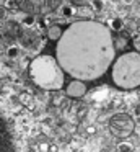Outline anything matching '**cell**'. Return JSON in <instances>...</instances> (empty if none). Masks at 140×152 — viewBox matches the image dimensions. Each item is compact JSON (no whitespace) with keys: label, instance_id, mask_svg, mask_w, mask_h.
Here are the masks:
<instances>
[{"label":"cell","instance_id":"obj_8","mask_svg":"<svg viewBox=\"0 0 140 152\" xmlns=\"http://www.w3.org/2000/svg\"><path fill=\"white\" fill-rule=\"evenodd\" d=\"M132 145H130V144H127V142H125V144H119V152H132Z\"/></svg>","mask_w":140,"mask_h":152},{"label":"cell","instance_id":"obj_9","mask_svg":"<svg viewBox=\"0 0 140 152\" xmlns=\"http://www.w3.org/2000/svg\"><path fill=\"white\" fill-rule=\"evenodd\" d=\"M90 0H70V4L75 5V7H85Z\"/></svg>","mask_w":140,"mask_h":152},{"label":"cell","instance_id":"obj_14","mask_svg":"<svg viewBox=\"0 0 140 152\" xmlns=\"http://www.w3.org/2000/svg\"><path fill=\"white\" fill-rule=\"evenodd\" d=\"M16 54H18V49H16V48H8V56L10 57H16Z\"/></svg>","mask_w":140,"mask_h":152},{"label":"cell","instance_id":"obj_5","mask_svg":"<svg viewBox=\"0 0 140 152\" xmlns=\"http://www.w3.org/2000/svg\"><path fill=\"white\" fill-rule=\"evenodd\" d=\"M7 33H8V38L10 39H15V38H21V26H20L18 23H13V21H10L8 26H7Z\"/></svg>","mask_w":140,"mask_h":152},{"label":"cell","instance_id":"obj_7","mask_svg":"<svg viewBox=\"0 0 140 152\" xmlns=\"http://www.w3.org/2000/svg\"><path fill=\"white\" fill-rule=\"evenodd\" d=\"M111 26H112V30H114V31H119L120 28H122V20H120V18H116V20H112Z\"/></svg>","mask_w":140,"mask_h":152},{"label":"cell","instance_id":"obj_3","mask_svg":"<svg viewBox=\"0 0 140 152\" xmlns=\"http://www.w3.org/2000/svg\"><path fill=\"white\" fill-rule=\"evenodd\" d=\"M15 2L21 10L28 12V13H39L46 5V0H15Z\"/></svg>","mask_w":140,"mask_h":152},{"label":"cell","instance_id":"obj_6","mask_svg":"<svg viewBox=\"0 0 140 152\" xmlns=\"http://www.w3.org/2000/svg\"><path fill=\"white\" fill-rule=\"evenodd\" d=\"M60 34H62V30H60V26H57V25H54V26H51L47 30V36H49V39H52V41L59 39Z\"/></svg>","mask_w":140,"mask_h":152},{"label":"cell","instance_id":"obj_12","mask_svg":"<svg viewBox=\"0 0 140 152\" xmlns=\"http://www.w3.org/2000/svg\"><path fill=\"white\" fill-rule=\"evenodd\" d=\"M47 2V5H51V8H55L57 5L62 4V0H46Z\"/></svg>","mask_w":140,"mask_h":152},{"label":"cell","instance_id":"obj_11","mask_svg":"<svg viewBox=\"0 0 140 152\" xmlns=\"http://www.w3.org/2000/svg\"><path fill=\"white\" fill-rule=\"evenodd\" d=\"M103 0H93V7H94V10L96 12H99V10H103Z\"/></svg>","mask_w":140,"mask_h":152},{"label":"cell","instance_id":"obj_4","mask_svg":"<svg viewBox=\"0 0 140 152\" xmlns=\"http://www.w3.org/2000/svg\"><path fill=\"white\" fill-rule=\"evenodd\" d=\"M85 92H86V88H85V85L81 82H72L70 85H68V88H67V93L70 96H75V98L83 96Z\"/></svg>","mask_w":140,"mask_h":152},{"label":"cell","instance_id":"obj_10","mask_svg":"<svg viewBox=\"0 0 140 152\" xmlns=\"http://www.w3.org/2000/svg\"><path fill=\"white\" fill-rule=\"evenodd\" d=\"M62 13L65 17H72L73 15V7H62Z\"/></svg>","mask_w":140,"mask_h":152},{"label":"cell","instance_id":"obj_2","mask_svg":"<svg viewBox=\"0 0 140 152\" xmlns=\"http://www.w3.org/2000/svg\"><path fill=\"white\" fill-rule=\"evenodd\" d=\"M109 129L112 132V136H116L119 139H125L133 132L135 123L127 113H119V115H114L109 119Z\"/></svg>","mask_w":140,"mask_h":152},{"label":"cell","instance_id":"obj_13","mask_svg":"<svg viewBox=\"0 0 140 152\" xmlns=\"http://www.w3.org/2000/svg\"><path fill=\"white\" fill-rule=\"evenodd\" d=\"M25 25H28V26L34 25V17H31V15H29V17H26L25 18Z\"/></svg>","mask_w":140,"mask_h":152},{"label":"cell","instance_id":"obj_1","mask_svg":"<svg viewBox=\"0 0 140 152\" xmlns=\"http://www.w3.org/2000/svg\"><path fill=\"white\" fill-rule=\"evenodd\" d=\"M112 79L122 88L140 85V56L135 53L124 54L112 67Z\"/></svg>","mask_w":140,"mask_h":152}]
</instances>
